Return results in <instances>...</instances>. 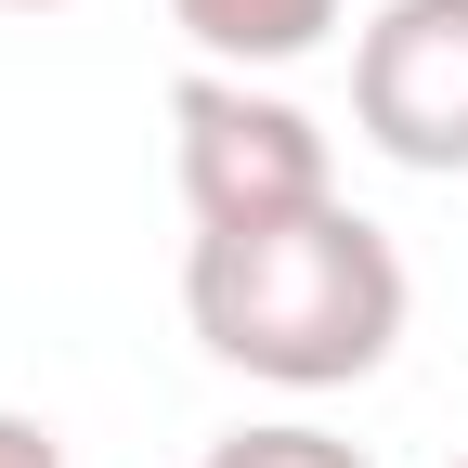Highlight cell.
Masks as SVG:
<instances>
[{
    "label": "cell",
    "instance_id": "52a82bcc",
    "mask_svg": "<svg viewBox=\"0 0 468 468\" xmlns=\"http://www.w3.org/2000/svg\"><path fill=\"white\" fill-rule=\"evenodd\" d=\"M0 14H52V0H0Z\"/></svg>",
    "mask_w": 468,
    "mask_h": 468
},
{
    "label": "cell",
    "instance_id": "277c9868",
    "mask_svg": "<svg viewBox=\"0 0 468 468\" xmlns=\"http://www.w3.org/2000/svg\"><path fill=\"white\" fill-rule=\"evenodd\" d=\"M169 27H183L208 66H300V52H325L338 27V0H169Z\"/></svg>",
    "mask_w": 468,
    "mask_h": 468
},
{
    "label": "cell",
    "instance_id": "7a4b0ae2",
    "mask_svg": "<svg viewBox=\"0 0 468 468\" xmlns=\"http://www.w3.org/2000/svg\"><path fill=\"white\" fill-rule=\"evenodd\" d=\"M169 156H183V208L196 234H234V221H300L338 196L325 169V131L286 91H248L234 66H196L169 91Z\"/></svg>",
    "mask_w": 468,
    "mask_h": 468
},
{
    "label": "cell",
    "instance_id": "6da1fadb",
    "mask_svg": "<svg viewBox=\"0 0 468 468\" xmlns=\"http://www.w3.org/2000/svg\"><path fill=\"white\" fill-rule=\"evenodd\" d=\"M183 313L221 351L234 378H273V390H351L390 365L403 338V248L365 208H300V221H234L196 234L183 261Z\"/></svg>",
    "mask_w": 468,
    "mask_h": 468
},
{
    "label": "cell",
    "instance_id": "3957f363",
    "mask_svg": "<svg viewBox=\"0 0 468 468\" xmlns=\"http://www.w3.org/2000/svg\"><path fill=\"white\" fill-rule=\"evenodd\" d=\"M351 131L390 169H468V0H390L351 39Z\"/></svg>",
    "mask_w": 468,
    "mask_h": 468
},
{
    "label": "cell",
    "instance_id": "ba28073f",
    "mask_svg": "<svg viewBox=\"0 0 468 468\" xmlns=\"http://www.w3.org/2000/svg\"><path fill=\"white\" fill-rule=\"evenodd\" d=\"M455 468H468V455H455Z\"/></svg>",
    "mask_w": 468,
    "mask_h": 468
},
{
    "label": "cell",
    "instance_id": "5b68a950",
    "mask_svg": "<svg viewBox=\"0 0 468 468\" xmlns=\"http://www.w3.org/2000/svg\"><path fill=\"white\" fill-rule=\"evenodd\" d=\"M208 468H365V442H338L313 417H273V430H221Z\"/></svg>",
    "mask_w": 468,
    "mask_h": 468
},
{
    "label": "cell",
    "instance_id": "8992f818",
    "mask_svg": "<svg viewBox=\"0 0 468 468\" xmlns=\"http://www.w3.org/2000/svg\"><path fill=\"white\" fill-rule=\"evenodd\" d=\"M0 468H66V442H52V417H14V403H0Z\"/></svg>",
    "mask_w": 468,
    "mask_h": 468
}]
</instances>
